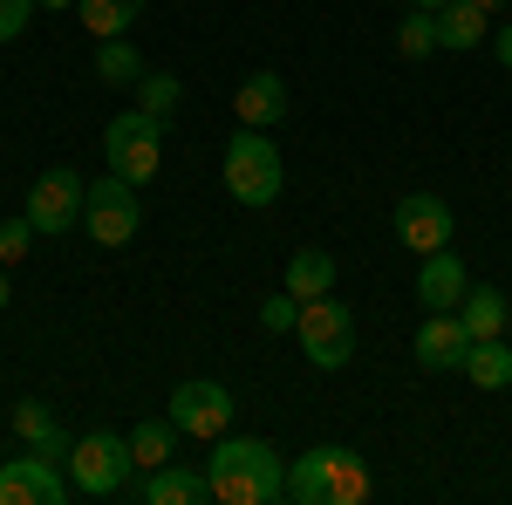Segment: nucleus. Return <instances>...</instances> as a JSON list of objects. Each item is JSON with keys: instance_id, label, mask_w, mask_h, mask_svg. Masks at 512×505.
Masks as SVG:
<instances>
[{"instance_id": "22", "label": "nucleus", "mask_w": 512, "mask_h": 505, "mask_svg": "<svg viewBox=\"0 0 512 505\" xmlns=\"http://www.w3.org/2000/svg\"><path fill=\"white\" fill-rule=\"evenodd\" d=\"M144 7H151V0H76V21L96 41H110V35H130V21H137Z\"/></svg>"}, {"instance_id": "25", "label": "nucleus", "mask_w": 512, "mask_h": 505, "mask_svg": "<svg viewBox=\"0 0 512 505\" xmlns=\"http://www.w3.org/2000/svg\"><path fill=\"white\" fill-rule=\"evenodd\" d=\"M178 96H185V82H178V76H151V69H144V82H137V110L171 117V110H178Z\"/></svg>"}, {"instance_id": "26", "label": "nucleus", "mask_w": 512, "mask_h": 505, "mask_svg": "<svg viewBox=\"0 0 512 505\" xmlns=\"http://www.w3.org/2000/svg\"><path fill=\"white\" fill-rule=\"evenodd\" d=\"M28 246H35V226H28V212H21V219H0V267L28 260Z\"/></svg>"}, {"instance_id": "33", "label": "nucleus", "mask_w": 512, "mask_h": 505, "mask_svg": "<svg viewBox=\"0 0 512 505\" xmlns=\"http://www.w3.org/2000/svg\"><path fill=\"white\" fill-rule=\"evenodd\" d=\"M41 7H76V0H41Z\"/></svg>"}, {"instance_id": "6", "label": "nucleus", "mask_w": 512, "mask_h": 505, "mask_svg": "<svg viewBox=\"0 0 512 505\" xmlns=\"http://www.w3.org/2000/svg\"><path fill=\"white\" fill-rule=\"evenodd\" d=\"M82 233L96 239V246H130V239L144 233V205H137V185L130 178H89V198H82Z\"/></svg>"}, {"instance_id": "7", "label": "nucleus", "mask_w": 512, "mask_h": 505, "mask_svg": "<svg viewBox=\"0 0 512 505\" xmlns=\"http://www.w3.org/2000/svg\"><path fill=\"white\" fill-rule=\"evenodd\" d=\"M294 335H301V355H308L315 369H349V355H355V314H349V301H335V294L301 301Z\"/></svg>"}, {"instance_id": "24", "label": "nucleus", "mask_w": 512, "mask_h": 505, "mask_svg": "<svg viewBox=\"0 0 512 505\" xmlns=\"http://www.w3.org/2000/svg\"><path fill=\"white\" fill-rule=\"evenodd\" d=\"M396 55H403V62H424V55H437V14L410 7V14L396 21Z\"/></svg>"}, {"instance_id": "9", "label": "nucleus", "mask_w": 512, "mask_h": 505, "mask_svg": "<svg viewBox=\"0 0 512 505\" xmlns=\"http://www.w3.org/2000/svg\"><path fill=\"white\" fill-rule=\"evenodd\" d=\"M82 198H89V178L69 171V164H55V171H41L35 185H28V205H21V212H28L35 233H76Z\"/></svg>"}, {"instance_id": "4", "label": "nucleus", "mask_w": 512, "mask_h": 505, "mask_svg": "<svg viewBox=\"0 0 512 505\" xmlns=\"http://www.w3.org/2000/svg\"><path fill=\"white\" fill-rule=\"evenodd\" d=\"M69 485H76L82 499H117V492H130V471H137V458H130V437H117V430H89V437H76V451H69Z\"/></svg>"}, {"instance_id": "27", "label": "nucleus", "mask_w": 512, "mask_h": 505, "mask_svg": "<svg viewBox=\"0 0 512 505\" xmlns=\"http://www.w3.org/2000/svg\"><path fill=\"white\" fill-rule=\"evenodd\" d=\"M294 321H301V301H294V294H267V301H260V328H267V335H287Z\"/></svg>"}, {"instance_id": "23", "label": "nucleus", "mask_w": 512, "mask_h": 505, "mask_svg": "<svg viewBox=\"0 0 512 505\" xmlns=\"http://www.w3.org/2000/svg\"><path fill=\"white\" fill-rule=\"evenodd\" d=\"M130 458H137V471H158L178 458V424L171 417H151V424L130 430Z\"/></svg>"}, {"instance_id": "12", "label": "nucleus", "mask_w": 512, "mask_h": 505, "mask_svg": "<svg viewBox=\"0 0 512 505\" xmlns=\"http://www.w3.org/2000/svg\"><path fill=\"white\" fill-rule=\"evenodd\" d=\"M233 117L246 123V130H280V117H287V82H280L274 69H253V76L233 89Z\"/></svg>"}, {"instance_id": "1", "label": "nucleus", "mask_w": 512, "mask_h": 505, "mask_svg": "<svg viewBox=\"0 0 512 505\" xmlns=\"http://www.w3.org/2000/svg\"><path fill=\"white\" fill-rule=\"evenodd\" d=\"M212 499L219 505H280L287 499V458H280L267 437H212Z\"/></svg>"}, {"instance_id": "32", "label": "nucleus", "mask_w": 512, "mask_h": 505, "mask_svg": "<svg viewBox=\"0 0 512 505\" xmlns=\"http://www.w3.org/2000/svg\"><path fill=\"white\" fill-rule=\"evenodd\" d=\"M478 7H485V14H499V7H512V0H478Z\"/></svg>"}, {"instance_id": "30", "label": "nucleus", "mask_w": 512, "mask_h": 505, "mask_svg": "<svg viewBox=\"0 0 512 505\" xmlns=\"http://www.w3.org/2000/svg\"><path fill=\"white\" fill-rule=\"evenodd\" d=\"M403 7H424V14H437V7H444V0H403Z\"/></svg>"}, {"instance_id": "19", "label": "nucleus", "mask_w": 512, "mask_h": 505, "mask_svg": "<svg viewBox=\"0 0 512 505\" xmlns=\"http://www.w3.org/2000/svg\"><path fill=\"white\" fill-rule=\"evenodd\" d=\"M287 294H294V301H321V294H335V253L301 246V253L287 260Z\"/></svg>"}, {"instance_id": "2", "label": "nucleus", "mask_w": 512, "mask_h": 505, "mask_svg": "<svg viewBox=\"0 0 512 505\" xmlns=\"http://www.w3.org/2000/svg\"><path fill=\"white\" fill-rule=\"evenodd\" d=\"M287 499L294 505H362L369 499V471L342 444H315V451H301L294 471H287Z\"/></svg>"}, {"instance_id": "13", "label": "nucleus", "mask_w": 512, "mask_h": 505, "mask_svg": "<svg viewBox=\"0 0 512 505\" xmlns=\"http://www.w3.org/2000/svg\"><path fill=\"white\" fill-rule=\"evenodd\" d=\"M465 260L444 246V253H424V267H417V301H424V314H451L458 301H465Z\"/></svg>"}, {"instance_id": "10", "label": "nucleus", "mask_w": 512, "mask_h": 505, "mask_svg": "<svg viewBox=\"0 0 512 505\" xmlns=\"http://www.w3.org/2000/svg\"><path fill=\"white\" fill-rule=\"evenodd\" d=\"M69 471L55 465V458H41L21 444V458H7L0 465V505H69Z\"/></svg>"}, {"instance_id": "31", "label": "nucleus", "mask_w": 512, "mask_h": 505, "mask_svg": "<svg viewBox=\"0 0 512 505\" xmlns=\"http://www.w3.org/2000/svg\"><path fill=\"white\" fill-rule=\"evenodd\" d=\"M7 294H14V287H7V267H0V308H7Z\"/></svg>"}, {"instance_id": "20", "label": "nucleus", "mask_w": 512, "mask_h": 505, "mask_svg": "<svg viewBox=\"0 0 512 505\" xmlns=\"http://www.w3.org/2000/svg\"><path fill=\"white\" fill-rule=\"evenodd\" d=\"M465 383L472 389H512V342L492 335V342H472L465 349Z\"/></svg>"}, {"instance_id": "29", "label": "nucleus", "mask_w": 512, "mask_h": 505, "mask_svg": "<svg viewBox=\"0 0 512 505\" xmlns=\"http://www.w3.org/2000/svg\"><path fill=\"white\" fill-rule=\"evenodd\" d=\"M492 55H499V69L512 76V21H499V28H492Z\"/></svg>"}, {"instance_id": "16", "label": "nucleus", "mask_w": 512, "mask_h": 505, "mask_svg": "<svg viewBox=\"0 0 512 505\" xmlns=\"http://www.w3.org/2000/svg\"><path fill=\"white\" fill-rule=\"evenodd\" d=\"M144 505H198V499H212V478L192 465H158V471H144V492H137Z\"/></svg>"}, {"instance_id": "5", "label": "nucleus", "mask_w": 512, "mask_h": 505, "mask_svg": "<svg viewBox=\"0 0 512 505\" xmlns=\"http://www.w3.org/2000/svg\"><path fill=\"white\" fill-rule=\"evenodd\" d=\"M103 157H110V171L130 178V185H151L164 164V117L151 110H123V117L103 123Z\"/></svg>"}, {"instance_id": "11", "label": "nucleus", "mask_w": 512, "mask_h": 505, "mask_svg": "<svg viewBox=\"0 0 512 505\" xmlns=\"http://www.w3.org/2000/svg\"><path fill=\"white\" fill-rule=\"evenodd\" d=\"M451 233H458V219H451V205L437 192H410L403 205H396V239L424 260V253H444L451 246Z\"/></svg>"}, {"instance_id": "14", "label": "nucleus", "mask_w": 512, "mask_h": 505, "mask_svg": "<svg viewBox=\"0 0 512 505\" xmlns=\"http://www.w3.org/2000/svg\"><path fill=\"white\" fill-rule=\"evenodd\" d=\"M417 362L424 369H465V349H472V335H465V321H458V308L451 314H424V328H417Z\"/></svg>"}, {"instance_id": "8", "label": "nucleus", "mask_w": 512, "mask_h": 505, "mask_svg": "<svg viewBox=\"0 0 512 505\" xmlns=\"http://www.w3.org/2000/svg\"><path fill=\"white\" fill-rule=\"evenodd\" d=\"M233 389L212 383V376H192V383L171 389V424H178V437H198V444H212V437H226L233 430Z\"/></svg>"}, {"instance_id": "28", "label": "nucleus", "mask_w": 512, "mask_h": 505, "mask_svg": "<svg viewBox=\"0 0 512 505\" xmlns=\"http://www.w3.org/2000/svg\"><path fill=\"white\" fill-rule=\"evenodd\" d=\"M35 7H41V0H0V41H21V35H28Z\"/></svg>"}, {"instance_id": "18", "label": "nucleus", "mask_w": 512, "mask_h": 505, "mask_svg": "<svg viewBox=\"0 0 512 505\" xmlns=\"http://www.w3.org/2000/svg\"><path fill=\"white\" fill-rule=\"evenodd\" d=\"M478 41H492V21H485V7L478 0H444L437 7V48H478Z\"/></svg>"}, {"instance_id": "15", "label": "nucleus", "mask_w": 512, "mask_h": 505, "mask_svg": "<svg viewBox=\"0 0 512 505\" xmlns=\"http://www.w3.org/2000/svg\"><path fill=\"white\" fill-rule=\"evenodd\" d=\"M14 437H21L28 451H41V458H55V465H69V451H76V437L55 424V410L35 403V396H21V403H14Z\"/></svg>"}, {"instance_id": "17", "label": "nucleus", "mask_w": 512, "mask_h": 505, "mask_svg": "<svg viewBox=\"0 0 512 505\" xmlns=\"http://www.w3.org/2000/svg\"><path fill=\"white\" fill-rule=\"evenodd\" d=\"M458 321H465V335H472V342H492V335H506V328H512V301L499 294V287H465Z\"/></svg>"}, {"instance_id": "3", "label": "nucleus", "mask_w": 512, "mask_h": 505, "mask_svg": "<svg viewBox=\"0 0 512 505\" xmlns=\"http://www.w3.org/2000/svg\"><path fill=\"white\" fill-rule=\"evenodd\" d=\"M280 185H287V164H280V144L267 137V130H246L239 123L233 144H226V192L239 198V205H274Z\"/></svg>"}, {"instance_id": "21", "label": "nucleus", "mask_w": 512, "mask_h": 505, "mask_svg": "<svg viewBox=\"0 0 512 505\" xmlns=\"http://www.w3.org/2000/svg\"><path fill=\"white\" fill-rule=\"evenodd\" d=\"M96 82H110V89H137V82H144V55H137L130 35L96 41Z\"/></svg>"}]
</instances>
